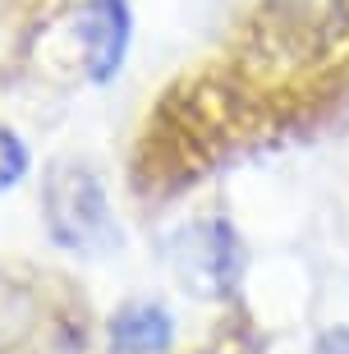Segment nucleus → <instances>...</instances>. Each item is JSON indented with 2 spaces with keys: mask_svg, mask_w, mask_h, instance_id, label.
<instances>
[{
  "mask_svg": "<svg viewBox=\"0 0 349 354\" xmlns=\"http://www.w3.org/2000/svg\"><path fill=\"white\" fill-rule=\"evenodd\" d=\"M46 221H51L55 244L78 253H97V249H115V216L106 203V189L97 184V175L78 171H55L46 184Z\"/></svg>",
  "mask_w": 349,
  "mask_h": 354,
  "instance_id": "nucleus-1",
  "label": "nucleus"
},
{
  "mask_svg": "<svg viewBox=\"0 0 349 354\" xmlns=\"http://www.w3.org/2000/svg\"><path fill=\"white\" fill-rule=\"evenodd\" d=\"M184 276H194L202 295H230L239 272H244V244L234 235L230 221L207 216L184 235V253H180Z\"/></svg>",
  "mask_w": 349,
  "mask_h": 354,
  "instance_id": "nucleus-2",
  "label": "nucleus"
},
{
  "mask_svg": "<svg viewBox=\"0 0 349 354\" xmlns=\"http://www.w3.org/2000/svg\"><path fill=\"white\" fill-rule=\"evenodd\" d=\"M78 46H83V65H88L92 83H111L129 55L133 37V14L124 0H88L78 14Z\"/></svg>",
  "mask_w": 349,
  "mask_h": 354,
  "instance_id": "nucleus-3",
  "label": "nucleus"
},
{
  "mask_svg": "<svg viewBox=\"0 0 349 354\" xmlns=\"http://www.w3.org/2000/svg\"><path fill=\"white\" fill-rule=\"evenodd\" d=\"M175 341V322L161 304H129L111 317V350L115 354H166Z\"/></svg>",
  "mask_w": 349,
  "mask_h": 354,
  "instance_id": "nucleus-4",
  "label": "nucleus"
},
{
  "mask_svg": "<svg viewBox=\"0 0 349 354\" xmlns=\"http://www.w3.org/2000/svg\"><path fill=\"white\" fill-rule=\"evenodd\" d=\"M28 171H32V152H28V143L14 129H0V194L14 189V184H23Z\"/></svg>",
  "mask_w": 349,
  "mask_h": 354,
  "instance_id": "nucleus-5",
  "label": "nucleus"
},
{
  "mask_svg": "<svg viewBox=\"0 0 349 354\" xmlns=\"http://www.w3.org/2000/svg\"><path fill=\"white\" fill-rule=\"evenodd\" d=\"M312 354H349V331L345 327H331L317 336V345H312Z\"/></svg>",
  "mask_w": 349,
  "mask_h": 354,
  "instance_id": "nucleus-6",
  "label": "nucleus"
}]
</instances>
